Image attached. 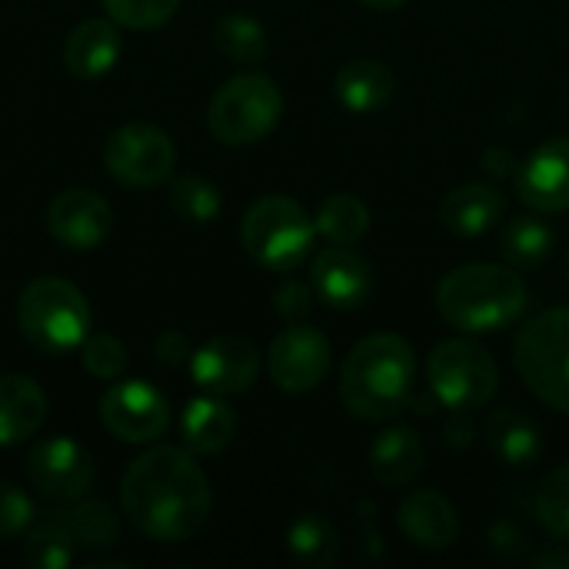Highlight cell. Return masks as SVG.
I'll return each instance as SVG.
<instances>
[{
  "instance_id": "cell-1",
  "label": "cell",
  "mask_w": 569,
  "mask_h": 569,
  "mask_svg": "<svg viewBox=\"0 0 569 569\" xmlns=\"http://www.w3.org/2000/svg\"><path fill=\"white\" fill-rule=\"evenodd\" d=\"M120 507L143 537L180 543L207 527L213 493L187 447H150L123 470Z\"/></svg>"
},
{
  "instance_id": "cell-2",
  "label": "cell",
  "mask_w": 569,
  "mask_h": 569,
  "mask_svg": "<svg viewBox=\"0 0 569 569\" xmlns=\"http://www.w3.org/2000/svg\"><path fill=\"white\" fill-rule=\"evenodd\" d=\"M417 357L410 340L400 333L363 337L340 370L343 407L367 423H383L400 417L413 400Z\"/></svg>"
},
{
  "instance_id": "cell-3",
  "label": "cell",
  "mask_w": 569,
  "mask_h": 569,
  "mask_svg": "<svg viewBox=\"0 0 569 569\" xmlns=\"http://www.w3.org/2000/svg\"><path fill=\"white\" fill-rule=\"evenodd\" d=\"M440 317L463 333H497L527 310V283L513 267L463 263L437 287Z\"/></svg>"
},
{
  "instance_id": "cell-4",
  "label": "cell",
  "mask_w": 569,
  "mask_h": 569,
  "mask_svg": "<svg viewBox=\"0 0 569 569\" xmlns=\"http://www.w3.org/2000/svg\"><path fill=\"white\" fill-rule=\"evenodd\" d=\"M90 303L63 277H37L17 300V327L30 347L50 357H63L83 347L90 337Z\"/></svg>"
},
{
  "instance_id": "cell-5",
  "label": "cell",
  "mask_w": 569,
  "mask_h": 569,
  "mask_svg": "<svg viewBox=\"0 0 569 569\" xmlns=\"http://www.w3.org/2000/svg\"><path fill=\"white\" fill-rule=\"evenodd\" d=\"M513 367L537 400L569 413V307H550L520 327Z\"/></svg>"
},
{
  "instance_id": "cell-6",
  "label": "cell",
  "mask_w": 569,
  "mask_h": 569,
  "mask_svg": "<svg viewBox=\"0 0 569 569\" xmlns=\"http://www.w3.org/2000/svg\"><path fill=\"white\" fill-rule=\"evenodd\" d=\"M317 223L310 213L283 193H267L243 213L240 243L243 250L273 273H290L313 250Z\"/></svg>"
},
{
  "instance_id": "cell-7",
  "label": "cell",
  "mask_w": 569,
  "mask_h": 569,
  "mask_svg": "<svg viewBox=\"0 0 569 569\" xmlns=\"http://www.w3.org/2000/svg\"><path fill=\"white\" fill-rule=\"evenodd\" d=\"M283 113V93L267 73H237L227 80L210 107L207 127L227 147H247L263 140Z\"/></svg>"
},
{
  "instance_id": "cell-8",
  "label": "cell",
  "mask_w": 569,
  "mask_h": 569,
  "mask_svg": "<svg viewBox=\"0 0 569 569\" xmlns=\"http://www.w3.org/2000/svg\"><path fill=\"white\" fill-rule=\"evenodd\" d=\"M427 380L433 397L453 410V413H470L480 410L493 400L497 383H500V370L497 360L490 357V350H483L473 340H443L430 360H427Z\"/></svg>"
},
{
  "instance_id": "cell-9",
  "label": "cell",
  "mask_w": 569,
  "mask_h": 569,
  "mask_svg": "<svg viewBox=\"0 0 569 569\" xmlns=\"http://www.w3.org/2000/svg\"><path fill=\"white\" fill-rule=\"evenodd\" d=\"M177 147L153 123H123L103 143V167L127 187H157L173 173Z\"/></svg>"
},
{
  "instance_id": "cell-10",
  "label": "cell",
  "mask_w": 569,
  "mask_h": 569,
  "mask_svg": "<svg viewBox=\"0 0 569 569\" xmlns=\"http://www.w3.org/2000/svg\"><path fill=\"white\" fill-rule=\"evenodd\" d=\"M100 420L120 443H153L170 427V407L147 380H117L100 397Z\"/></svg>"
},
{
  "instance_id": "cell-11",
  "label": "cell",
  "mask_w": 569,
  "mask_h": 569,
  "mask_svg": "<svg viewBox=\"0 0 569 569\" xmlns=\"http://www.w3.org/2000/svg\"><path fill=\"white\" fill-rule=\"evenodd\" d=\"M330 360H333L330 340L310 323H290L283 333L273 337L267 353L270 377L287 393L317 390L330 373Z\"/></svg>"
},
{
  "instance_id": "cell-12",
  "label": "cell",
  "mask_w": 569,
  "mask_h": 569,
  "mask_svg": "<svg viewBox=\"0 0 569 569\" xmlns=\"http://www.w3.org/2000/svg\"><path fill=\"white\" fill-rule=\"evenodd\" d=\"M27 480L47 500L73 503L93 483V457L67 437H47L27 453Z\"/></svg>"
},
{
  "instance_id": "cell-13",
  "label": "cell",
  "mask_w": 569,
  "mask_h": 569,
  "mask_svg": "<svg viewBox=\"0 0 569 569\" xmlns=\"http://www.w3.org/2000/svg\"><path fill=\"white\" fill-rule=\"evenodd\" d=\"M190 373L200 390L217 393V397H237L257 383L260 353L253 340L240 333H220L193 353Z\"/></svg>"
},
{
  "instance_id": "cell-14",
  "label": "cell",
  "mask_w": 569,
  "mask_h": 569,
  "mask_svg": "<svg viewBox=\"0 0 569 569\" xmlns=\"http://www.w3.org/2000/svg\"><path fill=\"white\" fill-rule=\"evenodd\" d=\"M113 230L110 203L87 187H70L57 193L47 207V233L67 250H93Z\"/></svg>"
},
{
  "instance_id": "cell-15",
  "label": "cell",
  "mask_w": 569,
  "mask_h": 569,
  "mask_svg": "<svg viewBox=\"0 0 569 569\" xmlns=\"http://www.w3.org/2000/svg\"><path fill=\"white\" fill-rule=\"evenodd\" d=\"M517 197L537 213L569 210V137L540 143L517 167Z\"/></svg>"
},
{
  "instance_id": "cell-16",
  "label": "cell",
  "mask_w": 569,
  "mask_h": 569,
  "mask_svg": "<svg viewBox=\"0 0 569 569\" xmlns=\"http://www.w3.org/2000/svg\"><path fill=\"white\" fill-rule=\"evenodd\" d=\"M310 283L323 303L337 310H353L363 307V300L370 297L373 270L357 250H350V243H330L317 253L310 267Z\"/></svg>"
},
{
  "instance_id": "cell-17",
  "label": "cell",
  "mask_w": 569,
  "mask_h": 569,
  "mask_svg": "<svg viewBox=\"0 0 569 569\" xmlns=\"http://www.w3.org/2000/svg\"><path fill=\"white\" fill-rule=\"evenodd\" d=\"M400 530L413 547L443 553L460 540V513L443 493L417 490L400 503Z\"/></svg>"
},
{
  "instance_id": "cell-18",
  "label": "cell",
  "mask_w": 569,
  "mask_h": 569,
  "mask_svg": "<svg viewBox=\"0 0 569 569\" xmlns=\"http://www.w3.org/2000/svg\"><path fill=\"white\" fill-rule=\"evenodd\" d=\"M123 53V40L113 20H83L70 30L63 43V63L80 80H97L117 67Z\"/></svg>"
},
{
  "instance_id": "cell-19",
  "label": "cell",
  "mask_w": 569,
  "mask_h": 569,
  "mask_svg": "<svg viewBox=\"0 0 569 569\" xmlns=\"http://www.w3.org/2000/svg\"><path fill=\"white\" fill-rule=\"evenodd\" d=\"M507 217V197L493 183H467L443 197L440 223L457 237H480Z\"/></svg>"
},
{
  "instance_id": "cell-20",
  "label": "cell",
  "mask_w": 569,
  "mask_h": 569,
  "mask_svg": "<svg viewBox=\"0 0 569 569\" xmlns=\"http://www.w3.org/2000/svg\"><path fill=\"white\" fill-rule=\"evenodd\" d=\"M423 463H427V447L420 433L410 427H393L380 433L370 447V473L377 483L390 490L410 487L423 473Z\"/></svg>"
},
{
  "instance_id": "cell-21",
  "label": "cell",
  "mask_w": 569,
  "mask_h": 569,
  "mask_svg": "<svg viewBox=\"0 0 569 569\" xmlns=\"http://www.w3.org/2000/svg\"><path fill=\"white\" fill-rule=\"evenodd\" d=\"M47 420V397L37 380L7 373L0 377V447L30 440Z\"/></svg>"
},
{
  "instance_id": "cell-22",
  "label": "cell",
  "mask_w": 569,
  "mask_h": 569,
  "mask_svg": "<svg viewBox=\"0 0 569 569\" xmlns=\"http://www.w3.org/2000/svg\"><path fill=\"white\" fill-rule=\"evenodd\" d=\"M233 433H237V413L217 393L193 397L180 417L183 447L190 453H200V457H213V453L227 450Z\"/></svg>"
},
{
  "instance_id": "cell-23",
  "label": "cell",
  "mask_w": 569,
  "mask_h": 569,
  "mask_svg": "<svg viewBox=\"0 0 569 569\" xmlns=\"http://www.w3.org/2000/svg\"><path fill=\"white\" fill-rule=\"evenodd\" d=\"M333 87H337L340 103L350 113H377L393 100L397 77H393V70L387 63L360 57V60H350V63H343L337 70Z\"/></svg>"
},
{
  "instance_id": "cell-24",
  "label": "cell",
  "mask_w": 569,
  "mask_h": 569,
  "mask_svg": "<svg viewBox=\"0 0 569 569\" xmlns=\"http://www.w3.org/2000/svg\"><path fill=\"white\" fill-rule=\"evenodd\" d=\"M487 443L507 467H530L543 453V430L527 410L500 407L487 420Z\"/></svg>"
},
{
  "instance_id": "cell-25",
  "label": "cell",
  "mask_w": 569,
  "mask_h": 569,
  "mask_svg": "<svg viewBox=\"0 0 569 569\" xmlns=\"http://www.w3.org/2000/svg\"><path fill=\"white\" fill-rule=\"evenodd\" d=\"M287 550L300 567L327 569L340 557V533L323 513H303L287 530Z\"/></svg>"
},
{
  "instance_id": "cell-26",
  "label": "cell",
  "mask_w": 569,
  "mask_h": 569,
  "mask_svg": "<svg viewBox=\"0 0 569 569\" xmlns=\"http://www.w3.org/2000/svg\"><path fill=\"white\" fill-rule=\"evenodd\" d=\"M63 530L70 533V540L80 547V550H110L117 540H120V520L117 513L107 507V503H97V500H83L67 510H57L53 513Z\"/></svg>"
},
{
  "instance_id": "cell-27",
  "label": "cell",
  "mask_w": 569,
  "mask_h": 569,
  "mask_svg": "<svg viewBox=\"0 0 569 569\" xmlns=\"http://www.w3.org/2000/svg\"><path fill=\"white\" fill-rule=\"evenodd\" d=\"M500 253L513 270H537L553 253V230L540 217H517L500 237Z\"/></svg>"
},
{
  "instance_id": "cell-28",
  "label": "cell",
  "mask_w": 569,
  "mask_h": 569,
  "mask_svg": "<svg viewBox=\"0 0 569 569\" xmlns=\"http://www.w3.org/2000/svg\"><path fill=\"white\" fill-rule=\"evenodd\" d=\"M213 47L233 63H260L267 57V30L247 13H227L213 27Z\"/></svg>"
},
{
  "instance_id": "cell-29",
  "label": "cell",
  "mask_w": 569,
  "mask_h": 569,
  "mask_svg": "<svg viewBox=\"0 0 569 569\" xmlns=\"http://www.w3.org/2000/svg\"><path fill=\"white\" fill-rule=\"evenodd\" d=\"M317 233L330 243H357L370 230V210L353 193H333L317 213Z\"/></svg>"
},
{
  "instance_id": "cell-30",
  "label": "cell",
  "mask_w": 569,
  "mask_h": 569,
  "mask_svg": "<svg viewBox=\"0 0 569 569\" xmlns=\"http://www.w3.org/2000/svg\"><path fill=\"white\" fill-rule=\"evenodd\" d=\"M73 553L77 543L70 540V533L57 517L30 527L23 537V563H30L33 569H67L73 563Z\"/></svg>"
},
{
  "instance_id": "cell-31",
  "label": "cell",
  "mask_w": 569,
  "mask_h": 569,
  "mask_svg": "<svg viewBox=\"0 0 569 569\" xmlns=\"http://www.w3.org/2000/svg\"><path fill=\"white\" fill-rule=\"evenodd\" d=\"M170 207H173V213L180 220L200 227V223H210L220 213V190L203 177L183 173L170 187Z\"/></svg>"
},
{
  "instance_id": "cell-32",
  "label": "cell",
  "mask_w": 569,
  "mask_h": 569,
  "mask_svg": "<svg viewBox=\"0 0 569 569\" xmlns=\"http://www.w3.org/2000/svg\"><path fill=\"white\" fill-rule=\"evenodd\" d=\"M537 517L553 540L569 543V463L547 473L537 493Z\"/></svg>"
},
{
  "instance_id": "cell-33",
  "label": "cell",
  "mask_w": 569,
  "mask_h": 569,
  "mask_svg": "<svg viewBox=\"0 0 569 569\" xmlns=\"http://www.w3.org/2000/svg\"><path fill=\"white\" fill-rule=\"evenodd\" d=\"M107 13L113 23L120 27H130V30H153V27H163L180 0H103Z\"/></svg>"
},
{
  "instance_id": "cell-34",
  "label": "cell",
  "mask_w": 569,
  "mask_h": 569,
  "mask_svg": "<svg viewBox=\"0 0 569 569\" xmlns=\"http://www.w3.org/2000/svg\"><path fill=\"white\" fill-rule=\"evenodd\" d=\"M83 370L97 380H117L127 367V347L113 333H90L80 347Z\"/></svg>"
},
{
  "instance_id": "cell-35",
  "label": "cell",
  "mask_w": 569,
  "mask_h": 569,
  "mask_svg": "<svg viewBox=\"0 0 569 569\" xmlns=\"http://www.w3.org/2000/svg\"><path fill=\"white\" fill-rule=\"evenodd\" d=\"M30 523H33V503H30V497L17 483L0 480V540L20 537Z\"/></svg>"
},
{
  "instance_id": "cell-36",
  "label": "cell",
  "mask_w": 569,
  "mask_h": 569,
  "mask_svg": "<svg viewBox=\"0 0 569 569\" xmlns=\"http://www.w3.org/2000/svg\"><path fill=\"white\" fill-rule=\"evenodd\" d=\"M273 307L283 320L300 323L313 310V290L303 280H283L273 293Z\"/></svg>"
},
{
  "instance_id": "cell-37",
  "label": "cell",
  "mask_w": 569,
  "mask_h": 569,
  "mask_svg": "<svg viewBox=\"0 0 569 569\" xmlns=\"http://www.w3.org/2000/svg\"><path fill=\"white\" fill-rule=\"evenodd\" d=\"M153 353H157V360L167 363V367H183V363L193 360V347H190V340H187L180 330H163V333L153 340Z\"/></svg>"
},
{
  "instance_id": "cell-38",
  "label": "cell",
  "mask_w": 569,
  "mask_h": 569,
  "mask_svg": "<svg viewBox=\"0 0 569 569\" xmlns=\"http://www.w3.org/2000/svg\"><path fill=\"white\" fill-rule=\"evenodd\" d=\"M483 167H487V173L493 170V177H503V173L517 170L520 163L513 160V153H510V150H503V147H493V150H487V153H483Z\"/></svg>"
},
{
  "instance_id": "cell-39",
  "label": "cell",
  "mask_w": 569,
  "mask_h": 569,
  "mask_svg": "<svg viewBox=\"0 0 569 569\" xmlns=\"http://www.w3.org/2000/svg\"><path fill=\"white\" fill-rule=\"evenodd\" d=\"M533 567H567L569 569V553H543L533 560Z\"/></svg>"
},
{
  "instance_id": "cell-40",
  "label": "cell",
  "mask_w": 569,
  "mask_h": 569,
  "mask_svg": "<svg viewBox=\"0 0 569 569\" xmlns=\"http://www.w3.org/2000/svg\"><path fill=\"white\" fill-rule=\"evenodd\" d=\"M360 3H367L370 10H383V13H390V10H400L407 0H360Z\"/></svg>"
}]
</instances>
